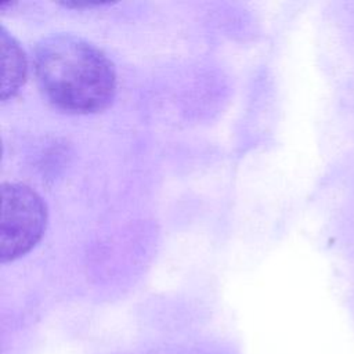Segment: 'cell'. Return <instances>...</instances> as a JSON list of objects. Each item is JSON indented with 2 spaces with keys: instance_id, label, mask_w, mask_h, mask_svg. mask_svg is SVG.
Instances as JSON below:
<instances>
[{
  "instance_id": "cell-1",
  "label": "cell",
  "mask_w": 354,
  "mask_h": 354,
  "mask_svg": "<svg viewBox=\"0 0 354 354\" xmlns=\"http://www.w3.org/2000/svg\"><path fill=\"white\" fill-rule=\"evenodd\" d=\"M35 75L46 98L66 112L102 111L116 93L112 61L97 46L72 33L50 35L37 43Z\"/></svg>"
},
{
  "instance_id": "cell-2",
  "label": "cell",
  "mask_w": 354,
  "mask_h": 354,
  "mask_svg": "<svg viewBox=\"0 0 354 354\" xmlns=\"http://www.w3.org/2000/svg\"><path fill=\"white\" fill-rule=\"evenodd\" d=\"M47 225V206L40 195L21 183L1 185L0 260H17L32 250Z\"/></svg>"
},
{
  "instance_id": "cell-3",
  "label": "cell",
  "mask_w": 354,
  "mask_h": 354,
  "mask_svg": "<svg viewBox=\"0 0 354 354\" xmlns=\"http://www.w3.org/2000/svg\"><path fill=\"white\" fill-rule=\"evenodd\" d=\"M1 53V101L14 97L26 80V57L17 39L4 28H0Z\"/></svg>"
},
{
  "instance_id": "cell-4",
  "label": "cell",
  "mask_w": 354,
  "mask_h": 354,
  "mask_svg": "<svg viewBox=\"0 0 354 354\" xmlns=\"http://www.w3.org/2000/svg\"><path fill=\"white\" fill-rule=\"evenodd\" d=\"M59 4L64 6V7H68V8H91V7L106 6V4H111V3H102V1H76V0H72V1H61Z\"/></svg>"
}]
</instances>
